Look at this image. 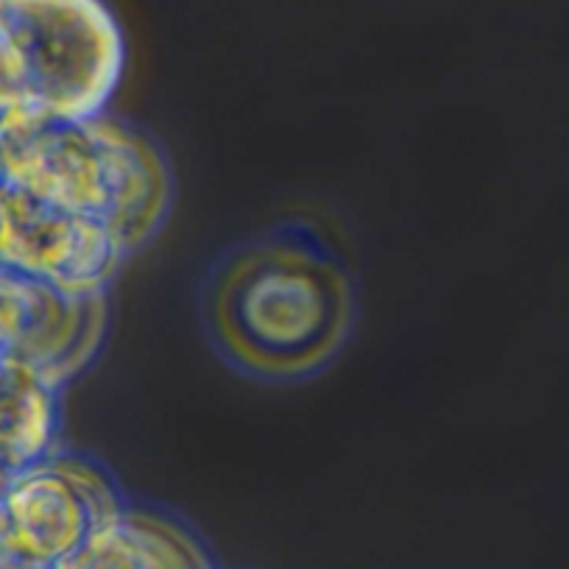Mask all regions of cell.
Returning a JSON list of instances; mask_svg holds the SVG:
<instances>
[{
	"mask_svg": "<svg viewBox=\"0 0 569 569\" xmlns=\"http://www.w3.org/2000/svg\"><path fill=\"white\" fill-rule=\"evenodd\" d=\"M207 325L238 369L297 380L319 371L347 338L352 284L313 240H251L218 266Z\"/></svg>",
	"mask_w": 569,
	"mask_h": 569,
	"instance_id": "6da1fadb",
	"label": "cell"
},
{
	"mask_svg": "<svg viewBox=\"0 0 569 569\" xmlns=\"http://www.w3.org/2000/svg\"><path fill=\"white\" fill-rule=\"evenodd\" d=\"M26 96L37 112H101L120 73V37L98 0H7Z\"/></svg>",
	"mask_w": 569,
	"mask_h": 569,
	"instance_id": "7a4b0ae2",
	"label": "cell"
},
{
	"mask_svg": "<svg viewBox=\"0 0 569 569\" xmlns=\"http://www.w3.org/2000/svg\"><path fill=\"white\" fill-rule=\"evenodd\" d=\"M207 563L171 525L118 513L96 530L73 567H193Z\"/></svg>",
	"mask_w": 569,
	"mask_h": 569,
	"instance_id": "3957f363",
	"label": "cell"
}]
</instances>
